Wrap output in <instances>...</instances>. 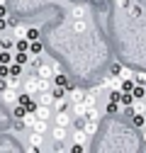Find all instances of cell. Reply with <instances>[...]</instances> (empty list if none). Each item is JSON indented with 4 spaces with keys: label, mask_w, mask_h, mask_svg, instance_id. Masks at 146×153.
<instances>
[{
    "label": "cell",
    "mask_w": 146,
    "mask_h": 153,
    "mask_svg": "<svg viewBox=\"0 0 146 153\" xmlns=\"http://www.w3.org/2000/svg\"><path fill=\"white\" fill-rule=\"evenodd\" d=\"M51 85H61V88H66V85H68V78H66L61 71H56V73L51 75Z\"/></svg>",
    "instance_id": "cell-8"
},
{
    "label": "cell",
    "mask_w": 146,
    "mask_h": 153,
    "mask_svg": "<svg viewBox=\"0 0 146 153\" xmlns=\"http://www.w3.org/2000/svg\"><path fill=\"white\" fill-rule=\"evenodd\" d=\"M73 141H76V143H85V141H88V134H85L83 129H76V134H73Z\"/></svg>",
    "instance_id": "cell-23"
},
{
    "label": "cell",
    "mask_w": 146,
    "mask_h": 153,
    "mask_svg": "<svg viewBox=\"0 0 146 153\" xmlns=\"http://www.w3.org/2000/svg\"><path fill=\"white\" fill-rule=\"evenodd\" d=\"M10 63H0V78H7L10 75V68H7Z\"/></svg>",
    "instance_id": "cell-29"
},
{
    "label": "cell",
    "mask_w": 146,
    "mask_h": 153,
    "mask_svg": "<svg viewBox=\"0 0 146 153\" xmlns=\"http://www.w3.org/2000/svg\"><path fill=\"white\" fill-rule=\"evenodd\" d=\"M51 117H54V124H59V126H71V114H68V112H54Z\"/></svg>",
    "instance_id": "cell-3"
},
{
    "label": "cell",
    "mask_w": 146,
    "mask_h": 153,
    "mask_svg": "<svg viewBox=\"0 0 146 153\" xmlns=\"http://www.w3.org/2000/svg\"><path fill=\"white\" fill-rule=\"evenodd\" d=\"M39 95V105H49L51 107V102H54V95L49 92V90H42V92H36Z\"/></svg>",
    "instance_id": "cell-12"
},
{
    "label": "cell",
    "mask_w": 146,
    "mask_h": 153,
    "mask_svg": "<svg viewBox=\"0 0 146 153\" xmlns=\"http://www.w3.org/2000/svg\"><path fill=\"white\" fill-rule=\"evenodd\" d=\"M7 68H10V75H22V68H25V66H20V63H15V61H12Z\"/></svg>",
    "instance_id": "cell-26"
},
{
    "label": "cell",
    "mask_w": 146,
    "mask_h": 153,
    "mask_svg": "<svg viewBox=\"0 0 146 153\" xmlns=\"http://www.w3.org/2000/svg\"><path fill=\"white\" fill-rule=\"evenodd\" d=\"M85 151V143H76L73 141V146H71V153H83Z\"/></svg>",
    "instance_id": "cell-28"
},
{
    "label": "cell",
    "mask_w": 146,
    "mask_h": 153,
    "mask_svg": "<svg viewBox=\"0 0 146 153\" xmlns=\"http://www.w3.org/2000/svg\"><path fill=\"white\" fill-rule=\"evenodd\" d=\"M39 36H42V34H39L36 27H27V29H25V39H27V42H34V39H39Z\"/></svg>",
    "instance_id": "cell-14"
},
{
    "label": "cell",
    "mask_w": 146,
    "mask_h": 153,
    "mask_svg": "<svg viewBox=\"0 0 146 153\" xmlns=\"http://www.w3.org/2000/svg\"><path fill=\"white\" fill-rule=\"evenodd\" d=\"M7 29V20H5V17H0V34H3Z\"/></svg>",
    "instance_id": "cell-32"
},
{
    "label": "cell",
    "mask_w": 146,
    "mask_h": 153,
    "mask_svg": "<svg viewBox=\"0 0 146 153\" xmlns=\"http://www.w3.org/2000/svg\"><path fill=\"white\" fill-rule=\"evenodd\" d=\"M42 51H44V46H42V42H39V39L29 42V51H27V53H34V56H39Z\"/></svg>",
    "instance_id": "cell-16"
},
{
    "label": "cell",
    "mask_w": 146,
    "mask_h": 153,
    "mask_svg": "<svg viewBox=\"0 0 146 153\" xmlns=\"http://www.w3.org/2000/svg\"><path fill=\"white\" fill-rule=\"evenodd\" d=\"M119 73H124V66H122V63H112V66H110V75H117V78H122Z\"/></svg>",
    "instance_id": "cell-25"
},
{
    "label": "cell",
    "mask_w": 146,
    "mask_h": 153,
    "mask_svg": "<svg viewBox=\"0 0 146 153\" xmlns=\"http://www.w3.org/2000/svg\"><path fill=\"white\" fill-rule=\"evenodd\" d=\"M22 122H25V126H27V129H32V124L36 122V114H34V112H27L25 117H22Z\"/></svg>",
    "instance_id": "cell-24"
},
{
    "label": "cell",
    "mask_w": 146,
    "mask_h": 153,
    "mask_svg": "<svg viewBox=\"0 0 146 153\" xmlns=\"http://www.w3.org/2000/svg\"><path fill=\"white\" fill-rule=\"evenodd\" d=\"M51 136H54V141H63V139L68 136V126H59V124H54Z\"/></svg>",
    "instance_id": "cell-5"
},
{
    "label": "cell",
    "mask_w": 146,
    "mask_h": 153,
    "mask_svg": "<svg viewBox=\"0 0 146 153\" xmlns=\"http://www.w3.org/2000/svg\"><path fill=\"white\" fill-rule=\"evenodd\" d=\"M85 119H90V122H98V119H100V112L95 109V105L85 109Z\"/></svg>",
    "instance_id": "cell-20"
},
{
    "label": "cell",
    "mask_w": 146,
    "mask_h": 153,
    "mask_svg": "<svg viewBox=\"0 0 146 153\" xmlns=\"http://www.w3.org/2000/svg\"><path fill=\"white\" fill-rule=\"evenodd\" d=\"M136 100H134V95L132 92H119V105L122 107H132Z\"/></svg>",
    "instance_id": "cell-10"
},
{
    "label": "cell",
    "mask_w": 146,
    "mask_h": 153,
    "mask_svg": "<svg viewBox=\"0 0 146 153\" xmlns=\"http://www.w3.org/2000/svg\"><path fill=\"white\" fill-rule=\"evenodd\" d=\"M34 114H36V119H46V122H49L54 112H51V107H49V105H36Z\"/></svg>",
    "instance_id": "cell-4"
},
{
    "label": "cell",
    "mask_w": 146,
    "mask_h": 153,
    "mask_svg": "<svg viewBox=\"0 0 146 153\" xmlns=\"http://www.w3.org/2000/svg\"><path fill=\"white\" fill-rule=\"evenodd\" d=\"M51 105H54V112H68V107H71V100H68V97H56Z\"/></svg>",
    "instance_id": "cell-6"
},
{
    "label": "cell",
    "mask_w": 146,
    "mask_h": 153,
    "mask_svg": "<svg viewBox=\"0 0 146 153\" xmlns=\"http://www.w3.org/2000/svg\"><path fill=\"white\" fill-rule=\"evenodd\" d=\"M46 129H49V122H46V119H36V122L32 124V131H39V134H46Z\"/></svg>",
    "instance_id": "cell-13"
},
{
    "label": "cell",
    "mask_w": 146,
    "mask_h": 153,
    "mask_svg": "<svg viewBox=\"0 0 146 153\" xmlns=\"http://www.w3.org/2000/svg\"><path fill=\"white\" fill-rule=\"evenodd\" d=\"M34 75H39V78H51V75H54V68H51V63H44V61H39V66L34 68Z\"/></svg>",
    "instance_id": "cell-2"
},
{
    "label": "cell",
    "mask_w": 146,
    "mask_h": 153,
    "mask_svg": "<svg viewBox=\"0 0 146 153\" xmlns=\"http://www.w3.org/2000/svg\"><path fill=\"white\" fill-rule=\"evenodd\" d=\"M12 61L20 63V66H27V63H29V53H27V51H15V53H12Z\"/></svg>",
    "instance_id": "cell-7"
},
{
    "label": "cell",
    "mask_w": 146,
    "mask_h": 153,
    "mask_svg": "<svg viewBox=\"0 0 146 153\" xmlns=\"http://www.w3.org/2000/svg\"><path fill=\"white\" fill-rule=\"evenodd\" d=\"M25 114H27V109H25L22 105H17V102L12 105V119H22Z\"/></svg>",
    "instance_id": "cell-18"
},
{
    "label": "cell",
    "mask_w": 146,
    "mask_h": 153,
    "mask_svg": "<svg viewBox=\"0 0 146 153\" xmlns=\"http://www.w3.org/2000/svg\"><path fill=\"white\" fill-rule=\"evenodd\" d=\"M83 131L88 134V139H90V136H95V131H98V122H90V119H85V124H83Z\"/></svg>",
    "instance_id": "cell-11"
},
{
    "label": "cell",
    "mask_w": 146,
    "mask_h": 153,
    "mask_svg": "<svg viewBox=\"0 0 146 153\" xmlns=\"http://www.w3.org/2000/svg\"><path fill=\"white\" fill-rule=\"evenodd\" d=\"M0 49H15V39H12V36H3V34H0Z\"/></svg>",
    "instance_id": "cell-19"
},
{
    "label": "cell",
    "mask_w": 146,
    "mask_h": 153,
    "mask_svg": "<svg viewBox=\"0 0 146 153\" xmlns=\"http://www.w3.org/2000/svg\"><path fill=\"white\" fill-rule=\"evenodd\" d=\"M29 143H32V146H42V143H44V134L32 131V134H29Z\"/></svg>",
    "instance_id": "cell-17"
},
{
    "label": "cell",
    "mask_w": 146,
    "mask_h": 153,
    "mask_svg": "<svg viewBox=\"0 0 146 153\" xmlns=\"http://www.w3.org/2000/svg\"><path fill=\"white\" fill-rule=\"evenodd\" d=\"M5 88H7V78H0V92H3Z\"/></svg>",
    "instance_id": "cell-33"
},
{
    "label": "cell",
    "mask_w": 146,
    "mask_h": 153,
    "mask_svg": "<svg viewBox=\"0 0 146 153\" xmlns=\"http://www.w3.org/2000/svg\"><path fill=\"white\" fill-rule=\"evenodd\" d=\"M136 85H146V75H134V78H132Z\"/></svg>",
    "instance_id": "cell-30"
},
{
    "label": "cell",
    "mask_w": 146,
    "mask_h": 153,
    "mask_svg": "<svg viewBox=\"0 0 146 153\" xmlns=\"http://www.w3.org/2000/svg\"><path fill=\"white\" fill-rule=\"evenodd\" d=\"M0 63H12V51L10 49H0Z\"/></svg>",
    "instance_id": "cell-22"
},
{
    "label": "cell",
    "mask_w": 146,
    "mask_h": 153,
    "mask_svg": "<svg viewBox=\"0 0 146 153\" xmlns=\"http://www.w3.org/2000/svg\"><path fill=\"white\" fill-rule=\"evenodd\" d=\"M105 112H107V114H119V112H122V105H119V102H107Z\"/></svg>",
    "instance_id": "cell-21"
},
{
    "label": "cell",
    "mask_w": 146,
    "mask_h": 153,
    "mask_svg": "<svg viewBox=\"0 0 146 153\" xmlns=\"http://www.w3.org/2000/svg\"><path fill=\"white\" fill-rule=\"evenodd\" d=\"M54 151H56V153H63V151H66L63 141H56V143H54Z\"/></svg>",
    "instance_id": "cell-31"
},
{
    "label": "cell",
    "mask_w": 146,
    "mask_h": 153,
    "mask_svg": "<svg viewBox=\"0 0 146 153\" xmlns=\"http://www.w3.org/2000/svg\"><path fill=\"white\" fill-rule=\"evenodd\" d=\"M12 29H15V39H17V36H25V29H27V27H25V25H20V22H17V25H15Z\"/></svg>",
    "instance_id": "cell-27"
},
{
    "label": "cell",
    "mask_w": 146,
    "mask_h": 153,
    "mask_svg": "<svg viewBox=\"0 0 146 153\" xmlns=\"http://www.w3.org/2000/svg\"><path fill=\"white\" fill-rule=\"evenodd\" d=\"M15 51H29V42L25 36H17L15 39Z\"/></svg>",
    "instance_id": "cell-15"
},
{
    "label": "cell",
    "mask_w": 146,
    "mask_h": 153,
    "mask_svg": "<svg viewBox=\"0 0 146 153\" xmlns=\"http://www.w3.org/2000/svg\"><path fill=\"white\" fill-rule=\"evenodd\" d=\"M3 100H5L7 105H15V102H17V90L5 88V90H3Z\"/></svg>",
    "instance_id": "cell-9"
},
{
    "label": "cell",
    "mask_w": 146,
    "mask_h": 153,
    "mask_svg": "<svg viewBox=\"0 0 146 153\" xmlns=\"http://www.w3.org/2000/svg\"><path fill=\"white\" fill-rule=\"evenodd\" d=\"M7 15V7H5V3H0V17H5Z\"/></svg>",
    "instance_id": "cell-34"
},
{
    "label": "cell",
    "mask_w": 146,
    "mask_h": 153,
    "mask_svg": "<svg viewBox=\"0 0 146 153\" xmlns=\"http://www.w3.org/2000/svg\"><path fill=\"white\" fill-rule=\"evenodd\" d=\"M22 90L29 92V95H36V92H39V75L32 73V78H27V80L22 83Z\"/></svg>",
    "instance_id": "cell-1"
}]
</instances>
